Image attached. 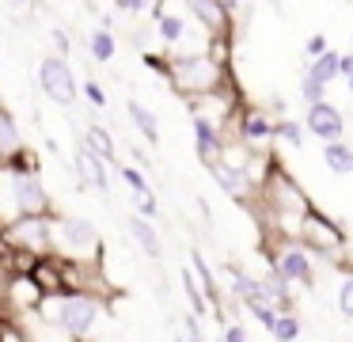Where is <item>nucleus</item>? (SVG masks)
<instances>
[{
  "label": "nucleus",
  "mask_w": 353,
  "mask_h": 342,
  "mask_svg": "<svg viewBox=\"0 0 353 342\" xmlns=\"http://www.w3.org/2000/svg\"><path fill=\"white\" fill-rule=\"evenodd\" d=\"M125 114H130V126L156 149V144H160V118H156V111H148L141 99L130 95V99H125Z\"/></svg>",
  "instance_id": "nucleus-14"
},
{
  "label": "nucleus",
  "mask_w": 353,
  "mask_h": 342,
  "mask_svg": "<svg viewBox=\"0 0 353 342\" xmlns=\"http://www.w3.org/2000/svg\"><path fill=\"white\" fill-rule=\"evenodd\" d=\"M338 312L345 319H353V278H345L342 289H338Z\"/></svg>",
  "instance_id": "nucleus-33"
},
{
  "label": "nucleus",
  "mask_w": 353,
  "mask_h": 342,
  "mask_svg": "<svg viewBox=\"0 0 353 342\" xmlns=\"http://www.w3.org/2000/svg\"><path fill=\"white\" fill-rule=\"evenodd\" d=\"M304 129H307L312 137H319V141H342L345 118H342V111H338V106H330L327 99H323V103H312V106H307Z\"/></svg>",
  "instance_id": "nucleus-9"
},
{
  "label": "nucleus",
  "mask_w": 353,
  "mask_h": 342,
  "mask_svg": "<svg viewBox=\"0 0 353 342\" xmlns=\"http://www.w3.org/2000/svg\"><path fill=\"white\" fill-rule=\"evenodd\" d=\"M239 137L247 144H259V141H274V118L262 111H243L239 114Z\"/></svg>",
  "instance_id": "nucleus-18"
},
{
  "label": "nucleus",
  "mask_w": 353,
  "mask_h": 342,
  "mask_svg": "<svg viewBox=\"0 0 353 342\" xmlns=\"http://www.w3.org/2000/svg\"><path fill=\"white\" fill-rule=\"evenodd\" d=\"M274 270L281 274L285 281H307L312 278V263H307V255L300 247H285L281 255L274 258Z\"/></svg>",
  "instance_id": "nucleus-17"
},
{
  "label": "nucleus",
  "mask_w": 353,
  "mask_h": 342,
  "mask_svg": "<svg viewBox=\"0 0 353 342\" xmlns=\"http://www.w3.org/2000/svg\"><path fill=\"white\" fill-rule=\"evenodd\" d=\"M274 137H281L285 144L300 149V144H304V137H307V129L300 126V122H292V118H277L274 122Z\"/></svg>",
  "instance_id": "nucleus-25"
},
{
  "label": "nucleus",
  "mask_w": 353,
  "mask_h": 342,
  "mask_svg": "<svg viewBox=\"0 0 353 342\" xmlns=\"http://www.w3.org/2000/svg\"><path fill=\"white\" fill-rule=\"evenodd\" d=\"M145 65L152 73H160L179 95L194 99V95H209V91H221L224 88V61L216 57L213 50H194V53H168V57H156L148 53Z\"/></svg>",
  "instance_id": "nucleus-1"
},
{
  "label": "nucleus",
  "mask_w": 353,
  "mask_h": 342,
  "mask_svg": "<svg viewBox=\"0 0 353 342\" xmlns=\"http://www.w3.org/2000/svg\"><path fill=\"white\" fill-rule=\"evenodd\" d=\"M80 95H84L88 103L95 106V111H107V103H110V99H107V88H103V84L95 80V76H88V80H80Z\"/></svg>",
  "instance_id": "nucleus-27"
},
{
  "label": "nucleus",
  "mask_w": 353,
  "mask_h": 342,
  "mask_svg": "<svg viewBox=\"0 0 353 342\" xmlns=\"http://www.w3.org/2000/svg\"><path fill=\"white\" fill-rule=\"evenodd\" d=\"M270 334H274L277 342H296L300 339V319L289 316V312H281V316L274 319V327H270Z\"/></svg>",
  "instance_id": "nucleus-26"
},
{
  "label": "nucleus",
  "mask_w": 353,
  "mask_h": 342,
  "mask_svg": "<svg viewBox=\"0 0 353 342\" xmlns=\"http://www.w3.org/2000/svg\"><path fill=\"white\" fill-rule=\"evenodd\" d=\"M171 342H183V334H175V339H171Z\"/></svg>",
  "instance_id": "nucleus-37"
},
{
  "label": "nucleus",
  "mask_w": 353,
  "mask_h": 342,
  "mask_svg": "<svg viewBox=\"0 0 353 342\" xmlns=\"http://www.w3.org/2000/svg\"><path fill=\"white\" fill-rule=\"evenodd\" d=\"M80 144H88V149H92L99 160H107L110 167L118 164V141H114V133H110L103 122H88V126H84V137H80Z\"/></svg>",
  "instance_id": "nucleus-13"
},
{
  "label": "nucleus",
  "mask_w": 353,
  "mask_h": 342,
  "mask_svg": "<svg viewBox=\"0 0 353 342\" xmlns=\"http://www.w3.org/2000/svg\"><path fill=\"white\" fill-rule=\"evenodd\" d=\"M190 266H194V274H198V285H201V293H205L209 308H216V301H221V293H216V278H213V270H209L205 255H201L198 247H190Z\"/></svg>",
  "instance_id": "nucleus-22"
},
{
  "label": "nucleus",
  "mask_w": 353,
  "mask_h": 342,
  "mask_svg": "<svg viewBox=\"0 0 353 342\" xmlns=\"http://www.w3.org/2000/svg\"><path fill=\"white\" fill-rule=\"evenodd\" d=\"M0 251L23 255L31 266L34 258L54 255V209L50 213H19V217L0 225Z\"/></svg>",
  "instance_id": "nucleus-4"
},
{
  "label": "nucleus",
  "mask_w": 353,
  "mask_h": 342,
  "mask_svg": "<svg viewBox=\"0 0 353 342\" xmlns=\"http://www.w3.org/2000/svg\"><path fill=\"white\" fill-rule=\"evenodd\" d=\"M133 213L145 220H156L160 217V202H156V194L148 190V194H133Z\"/></svg>",
  "instance_id": "nucleus-30"
},
{
  "label": "nucleus",
  "mask_w": 353,
  "mask_h": 342,
  "mask_svg": "<svg viewBox=\"0 0 353 342\" xmlns=\"http://www.w3.org/2000/svg\"><path fill=\"white\" fill-rule=\"evenodd\" d=\"M183 4H186V15H194V19H198V27L205 30L213 42L228 38V30H232V8H236V0H183Z\"/></svg>",
  "instance_id": "nucleus-6"
},
{
  "label": "nucleus",
  "mask_w": 353,
  "mask_h": 342,
  "mask_svg": "<svg viewBox=\"0 0 353 342\" xmlns=\"http://www.w3.org/2000/svg\"><path fill=\"white\" fill-rule=\"evenodd\" d=\"M221 342H247V331H243V323H224V334H221Z\"/></svg>",
  "instance_id": "nucleus-35"
},
{
  "label": "nucleus",
  "mask_w": 353,
  "mask_h": 342,
  "mask_svg": "<svg viewBox=\"0 0 353 342\" xmlns=\"http://www.w3.org/2000/svg\"><path fill=\"white\" fill-rule=\"evenodd\" d=\"M114 175L130 187V194H148V190H152L148 179H145V171H141L137 164H114Z\"/></svg>",
  "instance_id": "nucleus-24"
},
{
  "label": "nucleus",
  "mask_w": 353,
  "mask_h": 342,
  "mask_svg": "<svg viewBox=\"0 0 353 342\" xmlns=\"http://www.w3.org/2000/svg\"><path fill=\"white\" fill-rule=\"evenodd\" d=\"M345 80H350V91H353V76H345Z\"/></svg>",
  "instance_id": "nucleus-38"
},
{
  "label": "nucleus",
  "mask_w": 353,
  "mask_h": 342,
  "mask_svg": "<svg viewBox=\"0 0 353 342\" xmlns=\"http://www.w3.org/2000/svg\"><path fill=\"white\" fill-rule=\"evenodd\" d=\"M300 99H304L307 106L312 103H323V99H327V84H319V80H312V76H300Z\"/></svg>",
  "instance_id": "nucleus-29"
},
{
  "label": "nucleus",
  "mask_w": 353,
  "mask_h": 342,
  "mask_svg": "<svg viewBox=\"0 0 353 342\" xmlns=\"http://www.w3.org/2000/svg\"><path fill=\"white\" fill-rule=\"evenodd\" d=\"M304 50H307V57H319V53L327 50V35H312L304 42Z\"/></svg>",
  "instance_id": "nucleus-36"
},
{
  "label": "nucleus",
  "mask_w": 353,
  "mask_h": 342,
  "mask_svg": "<svg viewBox=\"0 0 353 342\" xmlns=\"http://www.w3.org/2000/svg\"><path fill=\"white\" fill-rule=\"evenodd\" d=\"M266 190H270V205H274L277 213H292V217H304L307 213V198L300 194V187L289 179V175L274 171L266 179Z\"/></svg>",
  "instance_id": "nucleus-10"
},
{
  "label": "nucleus",
  "mask_w": 353,
  "mask_h": 342,
  "mask_svg": "<svg viewBox=\"0 0 353 342\" xmlns=\"http://www.w3.org/2000/svg\"><path fill=\"white\" fill-rule=\"evenodd\" d=\"M39 312L50 323L61 327L72 342H88L95 331V323H99L103 312H107V301H103V293H95V289H57V293L42 296Z\"/></svg>",
  "instance_id": "nucleus-2"
},
{
  "label": "nucleus",
  "mask_w": 353,
  "mask_h": 342,
  "mask_svg": "<svg viewBox=\"0 0 353 342\" xmlns=\"http://www.w3.org/2000/svg\"><path fill=\"white\" fill-rule=\"evenodd\" d=\"M72 175H77L84 187L99 190V194H107L110 190V179H114V171H110L107 160H99L88 144H80L77 152H72Z\"/></svg>",
  "instance_id": "nucleus-8"
},
{
  "label": "nucleus",
  "mask_w": 353,
  "mask_h": 342,
  "mask_svg": "<svg viewBox=\"0 0 353 342\" xmlns=\"http://www.w3.org/2000/svg\"><path fill=\"white\" fill-rule=\"evenodd\" d=\"M183 342H205V334H201V323H198V316H186V327H183Z\"/></svg>",
  "instance_id": "nucleus-34"
},
{
  "label": "nucleus",
  "mask_w": 353,
  "mask_h": 342,
  "mask_svg": "<svg viewBox=\"0 0 353 342\" xmlns=\"http://www.w3.org/2000/svg\"><path fill=\"white\" fill-rule=\"evenodd\" d=\"M179 281H183V293H186V301H190V312L194 316H205L209 301H205V293H201V285L194 281V270H179Z\"/></svg>",
  "instance_id": "nucleus-23"
},
{
  "label": "nucleus",
  "mask_w": 353,
  "mask_h": 342,
  "mask_svg": "<svg viewBox=\"0 0 353 342\" xmlns=\"http://www.w3.org/2000/svg\"><path fill=\"white\" fill-rule=\"evenodd\" d=\"M228 281H232V293L239 296V304H243V308L270 304V296H266V289H262L259 278H251V274H243V270H228Z\"/></svg>",
  "instance_id": "nucleus-16"
},
{
  "label": "nucleus",
  "mask_w": 353,
  "mask_h": 342,
  "mask_svg": "<svg viewBox=\"0 0 353 342\" xmlns=\"http://www.w3.org/2000/svg\"><path fill=\"white\" fill-rule=\"evenodd\" d=\"M156 4H160V0H114V8L122 15H145V12H152Z\"/></svg>",
  "instance_id": "nucleus-32"
},
{
  "label": "nucleus",
  "mask_w": 353,
  "mask_h": 342,
  "mask_svg": "<svg viewBox=\"0 0 353 342\" xmlns=\"http://www.w3.org/2000/svg\"><path fill=\"white\" fill-rule=\"evenodd\" d=\"M50 42H54V53L57 57H72V38L65 27H50Z\"/></svg>",
  "instance_id": "nucleus-31"
},
{
  "label": "nucleus",
  "mask_w": 353,
  "mask_h": 342,
  "mask_svg": "<svg viewBox=\"0 0 353 342\" xmlns=\"http://www.w3.org/2000/svg\"><path fill=\"white\" fill-rule=\"evenodd\" d=\"M209 171H213L216 187H221L228 198H236V202H251V194L259 190V179L251 175V167H247V164L216 160V164H209Z\"/></svg>",
  "instance_id": "nucleus-7"
},
{
  "label": "nucleus",
  "mask_w": 353,
  "mask_h": 342,
  "mask_svg": "<svg viewBox=\"0 0 353 342\" xmlns=\"http://www.w3.org/2000/svg\"><path fill=\"white\" fill-rule=\"evenodd\" d=\"M0 342H27L23 319L12 312V316H0Z\"/></svg>",
  "instance_id": "nucleus-28"
},
{
  "label": "nucleus",
  "mask_w": 353,
  "mask_h": 342,
  "mask_svg": "<svg viewBox=\"0 0 353 342\" xmlns=\"http://www.w3.org/2000/svg\"><path fill=\"white\" fill-rule=\"evenodd\" d=\"M190 126H194V149H198L201 164L209 167V164H216V160H224V133H221V126L209 122V118H201V114H194Z\"/></svg>",
  "instance_id": "nucleus-11"
},
{
  "label": "nucleus",
  "mask_w": 353,
  "mask_h": 342,
  "mask_svg": "<svg viewBox=\"0 0 353 342\" xmlns=\"http://www.w3.org/2000/svg\"><path fill=\"white\" fill-rule=\"evenodd\" d=\"M54 255L61 263L99 266L103 236L95 228V220L80 217V213H54Z\"/></svg>",
  "instance_id": "nucleus-3"
},
{
  "label": "nucleus",
  "mask_w": 353,
  "mask_h": 342,
  "mask_svg": "<svg viewBox=\"0 0 353 342\" xmlns=\"http://www.w3.org/2000/svg\"><path fill=\"white\" fill-rule=\"evenodd\" d=\"M88 53H92V61H99V65H110V61L118 57V38H114V30L95 27L92 35H88Z\"/></svg>",
  "instance_id": "nucleus-19"
},
{
  "label": "nucleus",
  "mask_w": 353,
  "mask_h": 342,
  "mask_svg": "<svg viewBox=\"0 0 353 342\" xmlns=\"http://www.w3.org/2000/svg\"><path fill=\"white\" fill-rule=\"evenodd\" d=\"M125 228H130L133 243L141 247V255H148L152 263L163 258V240H160V232H156V220H145V217H137V213H130Z\"/></svg>",
  "instance_id": "nucleus-12"
},
{
  "label": "nucleus",
  "mask_w": 353,
  "mask_h": 342,
  "mask_svg": "<svg viewBox=\"0 0 353 342\" xmlns=\"http://www.w3.org/2000/svg\"><path fill=\"white\" fill-rule=\"evenodd\" d=\"M338 57H342L338 50H323L319 57H312V61H307V68H304V73L312 76V80H319V84H327V88H330V84L338 80Z\"/></svg>",
  "instance_id": "nucleus-21"
},
{
  "label": "nucleus",
  "mask_w": 353,
  "mask_h": 342,
  "mask_svg": "<svg viewBox=\"0 0 353 342\" xmlns=\"http://www.w3.org/2000/svg\"><path fill=\"white\" fill-rule=\"evenodd\" d=\"M19 152H27V141H23V133H19V122H16L12 111L0 106V164H8L12 156H19Z\"/></svg>",
  "instance_id": "nucleus-15"
},
{
  "label": "nucleus",
  "mask_w": 353,
  "mask_h": 342,
  "mask_svg": "<svg viewBox=\"0 0 353 342\" xmlns=\"http://www.w3.org/2000/svg\"><path fill=\"white\" fill-rule=\"evenodd\" d=\"M323 164L334 175H353V149L345 141H323Z\"/></svg>",
  "instance_id": "nucleus-20"
},
{
  "label": "nucleus",
  "mask_w": 353,
  "mask_h": 342,
  "mask_svg": "<svg viewBox=\"0 0 353 342\" xmlns=\"http://www.w3.org/2000/svg\"><path fill=\"white\" fill-rule=\"evenodd\" d=\"M34 80H39V91L50 99L54 106H77L80 99V80L72 73L69 57H57V53H42L39 68H34Z\"/></svg>",
  "instance_id": "nucleus-5"
}]
</instances>
